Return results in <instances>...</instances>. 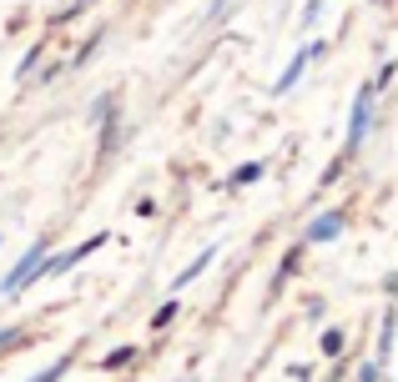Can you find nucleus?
Returning <instances> with one entry per match:
<instances>
[{"instance_id": "obj_1", "label": "nucleus", "mask_w": 398, "mask_h": 382, "mask_svg": "<svg viewBox=\"0 0 398 382\" xmlns=\"http://www.w3.org/2000/svg\"><path fill=\"white\" fill-rule=\"evenodd\" d=\"M368 131V101H358V111H353V126H348V146H358Z\"/></svg>"}, {"instance_id": "obj_2", "label": "nucleus", "mask_w": 398, "mask_h": 382, "mask_svg": "<svg viewBox=\"0 0 398 382\" xmlns=\"http://www.w3.org/2000/svg\"><path fill=\"white\" fill-rule=\"evenodd\" d=\"M308 60H312V51H308V56H298V60H292V66H287V76L278 81V91H287V86H292V81H298V76H303V66H308Z\"/></svg>"}, {"instance_id": "obj_3", "label": "nucleus", "mask_w": 398, "mask_h": 382, "mask_svg": "<svg viewBox=\"0 0 398 382\" xmlns=\"http://www.w3.org/2000/svg\"><path fill=\"white\" fill-rule=\"evenodd\" d=\"M338 231V217H323V226H312V242H328Z\"/></svg>"}, {"instance_id": "obj_4", "label": "nucleus", "mask_w": 398, "mask_h": 382, "mask_svg": "<svg viewBox=\"0 0 398 382\" xmlns=\"http://www.w3.org/2000/svg\"><path fill=\"white\" fill-rule=\"evenodd\" d=\"M253 176H262V161H253V166H242V172H237L232 181H237V186H247V181H253Z\"/></svg>"}, {"instance_id": "obj_5", "label": "nucleus", "mask_w": 398, "mask_h": 382, "mask_svg": "<svg viewBox=\"0 0 398 382\" xmlns=\"http://www.w3.org/2000/svg\"><path fill=\"white\" fill-rule=\"evenodd\" d=\"M127 363H132V347H121V352L106 357V367H127Z\"/></svg>"}, {"instance_id": "obj_6", "label": "nucleus", "mask_w": 398, "mask_h": 382, "mask_svg": "<svg viewBox=\"0 0 398 382\" xmlns=\"http://www.w3.org/2000/svg\"><path fill=\"white\" fill-rule=\"evenodd\" d=\"M61 372H66V357H61V363H56V367H51V372H40V377H35V382H56V377H61Z\"/></svg>"}]
</instances>
